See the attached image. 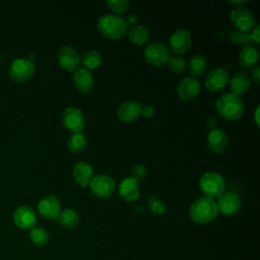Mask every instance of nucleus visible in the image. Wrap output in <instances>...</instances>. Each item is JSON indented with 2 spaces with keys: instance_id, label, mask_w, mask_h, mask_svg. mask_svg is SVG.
Masks as SVG:
<instances>
[{
  "instance_id": "32",
  "label": "nucleus",
  "mask_w": 260,
  "mask_h": 260,
  "mask_svg": "<svg viewBox=\"0 0 260 260\" xmlns=\"http://www.w3.org/2000/svg\"><path fill=\"white\" fill-rule=\"evenodd\" d=\"M147 205H148V208L150 209V211L157 215L164 214L167 209L164 201H161L158 197H156L154 195H151L150 197H148Z\"/></svg>"
},
{
  "instance_id": "41",
  "label": "nucleus",
  "mask_w": 260,
  "mask_h": 260,
  "mask_svg": "<svg viewBox=\"0 0 260 260\" xmlns=\"http://www.w3.org/2000/svg\"><path fill=\"white\" fill-rule=\"evenodd\" d=\"M258 115H259V107L256 108V111H255V121L257 123V125H259V119H258Z\"/></svg>"
},
{
  "instance_id": "20",
  "label": "nucleus",
  "mask_w": 260,
  "mask_h": 260,
  "mask_svg": "<svg viewBox=\"0 0 260 260\" xmlns=\"http://www.w3.org/2000/svg\"><path fill=\"white\" fill-rule=\"evenodd\" d=\"M228 136L221 129H213L208 133L207 145L214 153H221L228 146Z\"/></svg>"
},
{
  "instance_id": "35",
  "label": "nucleus",
  "mask_w": 260,
  "mask_h": 260,
  "mask_svg": "<svg viewBox=\"0 0 260 260\" xmlns=\"http://www.w3.org/2000/svg\"><path fill=\"white\" fill-rule=\"evenodd\" d=\"M138 20H139L138 14H136V13H130V14L127 15V17H126V19H125V22H126L127 26H128V25L134 26V25H136V23L138 22Z\"/></svg>"
},
{
  "instance_id": "27",
  "label": "nucleus",
  "mask_w": 260,
  "mask_h": 260,
  "mask_svg": "<svg viewBox=\"0 0 260 260\" xmlns=\"http://www.w3.org/2000/svg\"><path fill=\"white\" fill-rule=\"evenodd\" d=\"M80 62L86 69H94L98 68L102 62H103V57L101 53H99L95 50H88L84 52L80 58Z\"/></svg>"
},
{
  "instance_id": "1",
  "label": "nucleus",
  "mask_w": 260,
  "mask_h": 260,
  "mask_svg": "<svg viewBox=\"0 0 260 260\" xmlns=\"http://www.w3.org/2000/svg\"><path fill=\"white\" fill-rule=\"evenodd\" d=\"M218 214L216 202L208 197H201L195 200L189 209L192 221L198 224H207L213 221Z\"/></svg>"
},
{
  "instance_id": "13",
  "label": "nucleus",
  "mask_w": 260,
  "mask_h": 260,
  "mask_svg": "<svg viewBox=\"0 0 260 260\" xmlns=\"http://www.w3.org/2000/svg\"><path fill=\"white\" fill-rule=\"evenodd\" d=\"M14 223L22 230H28L36 226L38 217L32 207L21 205L17 207L13 213Z\"/></svg>"
},
{
  "instance_id": "15",
  "label": "nucleus",
  "mask_w": 260,
  "mask_h": 260,
  "mask_svg": "<svg viewBox=\"0 0 260 260\" xmlns=\"http://www.w3.org/2000/svg\"><path fill=\"white\" fill-rule=\"evenodd\" d=\"M229 73L223 68H214L212 69L205 78L206 87L213 92L222 90L228 85Z\"/></svg>"
},
{
  "instance_id": "9",
  "label": "nucleus",
  "mask_w": 260,
  "mask_h": 260,
  "mask_svg": "<svg viewBox=\"0 0 260 260\" xmlns=\"http://www.w3.org/2000/svg\"><path fill=\"white\" fill-rule=\"evenodd\" d=\"M92 193L99 198H109L115 191V180L108 175H98L92 177L89 184Z\"/></svg>"
},
{
  "instance_id": "8",
  "label": "nucleus",
  "mask_w": 260,
  "mask_h": 260,
  "mask_svg": "<svg viewBox=\"0 0 260 260\" xmlns=\"http://www.w3.org/2000/svg\"><path fill=\"white\" fill-rule=\"evenodd\" d=\"M62 124L72 133H80L85 125V118L82 111L76 107H68L63 111Z\"/></svg>"
},
{
  "instance_id": "30",
  "label": "nucleus",
  "mask_w": 260,
  "mask_h": 260,
  "mask_svg": "<svg viewBox=\"0 0 260 260\" xmlns=\"http://www.w3.org/2000/svg\"><path fill=\"white\" fill-rule=\"evenodd\" d=\"M168 67L169 69L175 73V74H180L183 73L186 68H187V63L186 60L184 59V57L179 56V55H173L170 56L169 60H168Z\"/></svg>"
},
{
  "instance_id": "7",
  "label": "nucleus",
  "mask_w": 260,
  "mask_h": 260,
  "mask_svg": "<svg viewBox=\"0 0 260 260\" xmlns=\"http://www.w3.org/2000/svg\"><path fill=\"white\" fill-rule=\"evenodd\" d=\"M35 72V64L28 58H17L9 67V76L14 81L22 82L29 79Z\"/></svg>"
},
{
  "instance_id": "19",
  "label": "nucleus",
  "mask_w": 260,
  "mask_h": 260,
  "mask_svg": "<svg viewBox=\"0 0 260 260\" xmlns=\"http://www.w3.org/2000/svg\"><path fill=\"white\" fill-rule=\"evenodd\" d=\"M140 112L141 105L138 102L129 101L120 105L117 115L121 121L128 123L135 121L140 116Z\"/></svg>"
},
{
  "instance_id": "38",
  "label": "nucleus",
  "mask_w": 260,
  "mask_h": 260,
  "mask_svg": "<svg viewBox=\"0 0 260 260\" xmlns=\"http://www.w3.org/2000/svg\"><path fill=\"white\" fill-rule=\"evenodd\" d=\"M252 79L254 80L255 83H258V82H259V80H260V68H259V66L255 67V69L253 70Z\"/></svg>"
},
{
  "instance_id": "23",
  "label": "nucleus",
  "mask_w": 260,
  "mask_h": 260,
  "mask_svg": "<svg viewBox=\"0 0 260 260\" xmlns=\"http://www.w3.org/2000/svg\"><path fill=\"white\" fill-rule=\"evenodd\" d=\"M127 34H128V38L130 39V41L133 44L138 45V46H142V45L146 44L150 38L148 28L141 24H136L134 26H131L127 30Z\"/></svg>"
},
{
  "instance_id": "3",
  "label": "nucleus",
  "mask_w": 260,
  "mask_h": 260,
  "mask_svg": "<svg viewBox=\"0 0 260 260\" xmlns=\"http://www.w3.org/2000/svg\"><path fill=\"white\" fill-rule=\"evenodd\" d=\"M217 112L226 120L235 121L240 119L244 114V105L239 95L226 92L220 95L215 104Z\"/></svg>"
},
{
  "instance_id": "17",
  "label": "nucleus",
  "mask_w": 260,
  "mask_h": 260,
  "mask_svg": "<svg viewBox=\"0 0 260 260\" xmlns=\"http://www.w3.org/2000/svg\"><path fill=\"white\" fill-rule=\"evenodd\" d=\"M140 194L139 184L131 177L123 179L119 186V195L127 202H132L138 199Z\"/></svg>"
},
{
  "instance_id": "5",
  "label": "nucleus",
  "mask_w": 260,
  "mask_h": 260,
  "mask_svg": "<svg viewBox=\"0 0 260 260\" xmlns=\"http://www.w3.org/2000/svg\"><path fill=\"white\" fill-rule=\"evenodd\" d=\"M145 61L153 66L166 64L170 58V49L161 42L149 43L143 51Z\"/></svg>"
},
{
  "instance_id": "10",
  "label": "nucleus",
  "mask_w": 260,
  "mask_h": 260,
  "mask_svg": "<svg viewBox=\"0 0 260 260\" xmlns=\"http://www.w3.org/2000/svg\"><path fill=\"white\" fill-rule=\"evenodd\" d=\"M59 65L68 72L76 71L80 65V56L77 51L70 46H63L58 52Z\"/></svg>"
},
{
  "instance_id": "22",
  "label": "nucleus",
  "mask_w": 260,
  "mask_h": 260,
  "mask_svg": "<svg viewBox=\"0 0 260 260\" xmlns=\"http://www.w3.org/2000/svg\"><path fill=\"white\" fill-rule=\"evenodd\" d=\"M251 85V78L246 71H238L236 72L230 80V86L232 89V93L239 95L245 93Z\"/></svg>"
},
{
  "instance_id": "29",
  "label": "nucleus",
  "mask_w": 260,
  "mask_h": 260,
  "mask_svg": "<svg viewBox=\"0 0 260 260\" xmlns=\"http://www.w3.org/2000/svg\"><path fill=\"white\" fill-rule=\"evenodd\" d=\"M30 242L36 246H45L49 242V233L43 226H35L29 232Z\"/></svg>"
},
{
  "instance_id": "39",
  "label": "nucleus",
  "mask_w": 260,
  "mask_h": 260,
  "mask_svg": "<svg viewBox=\"0 0 260 260\" xmlns=\"http://www.w3.org/2000/svg\"><path fill=\"white\" fill-rule=\"evenodd\" d=\"M216 120L214 119V118H209L208 120H207V125L211 128V130H213V129H216L215 128V126H216Z\"/></svg>"
},
{
  "instance_id": "2",
  "label": "nucleus",
  "mask_w": 260,
  "mask_h": 260,
  "mask_svg": "<svg viewBox=\"0 0 260 260\" xmlns=\"http://www.w3.org/2000/svg\"><path fill=\"white\" fill-rule=\"evenodd\" d=\"M96 26L102 35L112 40L122 38L128 30L125 19L117 14L102 15L98 20Z\"/></svg>"
},
{
  "instance_id": "37",
  "label": "nucleus",
  "mask_w": 260,
  "mask_h": 260,
  "mask_svg": "<svg viewBox=\"0 0 260 260\" xmlns=\"http://www.w3.org/2000/svg\"><path fill=\"white\" fill-rule=\"evenodd\" d=\"M251 38H252V41H255L256 43L260 42V26H259V24H256L255 27H253Z\"/></svg>"
},
{
  "instance_id": "16",
  "label": "nucleus",
  "mask_w": 260,
  "mask_h": 260,
  "mask_svg": "<svg viewBox=\"0 0 260 260\" xmlns=\"http://www.w3.org/2000/svg\"><path fill=\"white\" fill-rule=\"evenodd\" d=\"M200 81L192 76L184 77L177 86L179 96L184 101H190L196 98L200 91Z\"/></svg>"
},
{
  "instance_id": "12",
  "label": "nucleus",
  "mask_w": 260,
  "mask_h": 260,
  "mask_svg": "<svg viewBox=\"0 0 260 260\" xmlns=\"http://www.w3.org/2000/svg\"><path fill=\"white\" fill-rule=\"evenodd\" d=\"M38 211L44 218L57 219L61 211V203L55 195L48 194L39 201Z\"/></svg>"
},
{
  "instance_id": "31",
  "label": "nucleus",
  "mask_w": 260,
  "mask_h": 260,
  "mask_svg": "<svg viewBox=\"0 0 260 260\" xmlns=\"http://www.w3.org/2000/svg\"><path fill=\"white\" fill-rule=\"evenodd\" d=\"M229 40L231 43L236 44V45H249L251 44L252 38L251 35L248 32H244V31H240L238 29L236 30H232L229 35Z\"/></svg>"
},
{
  "instance_id": "11",
  "label": "nucleus",
  "mask_w": 260,
  "mask_h": 260,
  "mask_svg": "<svg viewBox=\"0 0 260 260\" xmlns=\"http://www.w3.org/2000/svg\"><path fill=\"white\" fill-rule=\"evenodd\" d=\"M216 206L218 211H220L224 215H233L236 214L241 206L242 201L238 194L232 191L223 192L217 199Z\"/></svg>"
},
{
  "instance_id": "33",
  "label": "nucleus",
  "mask_w": 260,
  "mask_h": 260,
  "mask_svg": "<svg viewBox=\"0 0 260 260\" xmlns=\"http://www.w3.org/2000/svg\"><path fill=\"white\" fill-rule=\"evenodd\" d=\"M107 4L109 8L114 11L115 13L122 14L124 13L129 5V2L127 0H112V1H107Z\"/></svg>"
},
{
  "instance_id": "14",
  "label": "nucleus",
  "mask_w": 260,
  "mask_h": 260,
  "mask_svg": "<svg viewBox=\"0 0 260 260\" xmlns=\"http://www.w3.org/2000/svg\"><path fill=\"white\" fill-rule=\"evenodd\" d=\"M170 49L177 54H183L188 51L192 44V37L189 30L179 28L170 37Z\"/></svg>"
},
{
  "instance_id": "25",
  "label": "nucleus",
  "mask_w": 260,
  "mask_h": 260,
  "mask_svg": "<svg viewBox=\"0 0 260 260\" xmlns=\"http://www.w3.org/2000/svg\"><path fill=\"white\" fill-rule=\"evenodd\" d=\"M58 222L68 229L75 228L80 220L79 214L72 208H65L62 211H60L58 217H57Z\"/></svg>"
},
{
  "instance_id": "24",
  "label": "nucleus",
  "mask_w": 260,
  "mask_h": 260,
  "mask_svg": "<svg viewBox=\"0 0 260 260\" xmlns=\"http://www.w3.org/2000/svg\"><path fill=\"white\" fill-rule=\"evenodd\" d=\"M259 59L257 48L254 46H247L239 53V62L245 68L253 67L257 64Z\"/></svg>"
},
{
  "instance_id": "21",
  "label": "nucleus",
  "mask_w": 260,
  "mask_h": 260,
  "mask_svg": "<svg viewBox=\"0 0 260 260\" xmlns=\"http://www.w3.org/2000/svg\"><path fill=\"white\" fill-rule=\"evenodd\" d=\"M72 175L81 187H87L92 179V168L86 161L80 160L73 166Z\"/></svg>"
},
{
  "instance_id": "34",
  "label": "nucleus",
  "mask_w": 260,
  "mask_h": 260,
  "mask_svg": "<svg viewBox=\"0 0 260 260\" xmlns=\"http://www.w3.org/2000/svg\"><path fill=\"white\" fill-rule=\"evenodd\" d=\"M146 169L144 166L142 165H138V166H135L132 171H131V178H133L134 180H136L137 182L144 179L145 176H146Z\"/></svg>"
},
{
  "instance_id": "26",
  "label": "nucleus",
  "mask_w": 260,
  "mask_h": 260,
  "mask_svg": "<svg viewBox=\"0 0 260 260\" xmlns=\"http://www.w3.org/2000/svg\"><path fill=\"white\" fill-rule=\"evenodd\" d=\"M207 66L206 58L203 55L195 54L189 60V70L192 77L202 75L206 71Z\"/></svg>"
},
{
  "instance_id": "36",
  "label": "nucleus",
  "mask_w": 260,
  "mask_h": 260,
  "mask_svg": "<svg viewBox=\"0 0 260 260\" xmlns=\"http://www.w3.org/2000/svg\"><path fill=\"white\" fill-rule=\"evenodd\" d=\"M153 107L150 106V105H145L143 107H141V112H140V115H142L143 117L145 118H149L153 115Z\"/></svg>"
},
{
  "instance_id": "18",
  "label": "nucleus",
  "mask_w": 260,
  "mask_h": 260,
  "mask_svg": "<svg viewBox=\"0 0 260 260\" xmlns=\"http://www.w3.org/2000/svg\"><path fill=\"white\" fill-rule=\"evenodd\" d=\"M73 81L76 88L82 93H88L93 87V76L86 68H79L73 74Z\"/></svg>"
},
{
  "instance_id": "40",
  "label": "nucleus",
  "mask_w": 260,
  "mask_h": 260,
  "mask_svg": "<svg viewBox=\"0 0 260 260\" xmlns=\"http://www.w3.org/2000/svg\"><path fill=\"white\" fill-rule=\"evenodd\" d=\"M230 3L232 4H236V5H240V4H246L249 3V0H236V1H230Z\"/></svg>"
},
{
  "instance_id": "4",
  "label": "nucleus",
  "mask_w": 260,
  "mask_h": 260,
  "mask_svg": "<svg viewBox=\"0 0 260 260\" xmlns=\"http://www.w3.org/2000/svg\"><path fill=\"white\" fill-rule=\"evenodd\" d=\"M199 188L205 197L211 199L218 198L224 192L225 182L223 177L218 173L208 172L201 177Z\"/></svg>"
},
{
  "instance_id": "28",
  "label": "nucleus",
  "mask_w": 260,
  "mask_h": 260,
  "mask_svg": "<svg viewBox=\"0 0 260 260\" xmlns=\"http://www.w3.org/2000/svg\"><path fill=\"white\" fill-rule=\"evenodd\" d=\"M86 145L87 140L82 133H73L67 141V148L73 153L81 152L86 147Z\"/></svg>"
},
{
  "instance_id": "6",
  "label": "nucleus",
  "mask_w": 260,
  "mask_h": 260,
  "mask_svg": "<svg viewBox=\"0 0 260 260\" xmlns=\"http://www.w3.org/2000/svg\"><path fill=\"white\" fill-rule=\"evenodd\" d=\"M230 19L240 31L248 32L255 25L254 13L244 6H237L230 13Z\"/></svg>"
}]
</instances>
